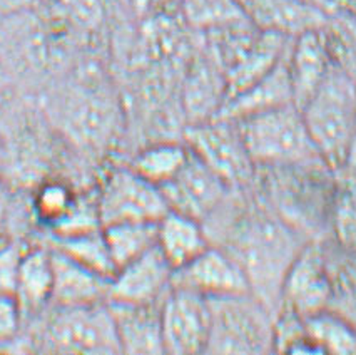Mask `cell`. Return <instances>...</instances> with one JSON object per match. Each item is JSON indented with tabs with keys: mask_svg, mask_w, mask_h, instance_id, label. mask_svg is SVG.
<instances>
[{
	"mask_svg": "<svg viewBox=\"0 0 356 355\" xmlns=\"http://www.w3.org/2000/svg\"><path fill=\"white\" fill-rule=\"evenodd\" d=\"M221 246L246 275L250 292L278 313L281 285L306 238L268 208H252L234 218Z\"/></svg>",
	"mask_w": 356,
	"mask_h": 355,
	"instance_id": "obj_1",
	"label": "cell"
},
{
	"mask_svg": "<svg viewBox=\"0 0 356 355\" xmlns=\"http://www.w3.org/2000/svg\"><path fill=\"white\" fill-rule=\"evenodd\" d=\"M300 111L323 163L333 173L348 166L356 156V82L333 65Z\"/></svg>",
	"mask_w": 356,
	"mask_h": 355,
	"instance_id": "obj_2",
	"label": "cell"
},
{
	"mask_svg": "<svg viewBox=\"0 0 356 355\" xmlns=\"http://www.w3.org/2000/svg\"><path fill=\"white\" fill-rule=\"evenodd\" d=\"M268 210L306 237L330 223L333 171L325 163L261 168Z\"/></svg>",
	"mask_w": 356,
	"mask_h": 355,
	"instance_id": "obj_3",
	"label": "cell"
},
{
	"mask_svg": "<svg viewBox=\"0 0 356 355\" xmlns=\"http://www.w3.org/2000/svg\"><path fill=\"white\" fill-rule=\"evenodd\" d=\"M248 155L256 168L323 163L301 111L286 104L238 119Z\"/></svg>",
	"mask_w": 356,
	"mask_h": 355,
	"instance_id": "obj_4",
	"label": "cell"
},
{
	"mask_svg": "<svg viewBox=\"0 0 356 355\" xmlns=\"http://www.w3.org/2000/svg\"><path fill=\"white\" fill-rule=\"evenodd\" d=\"M206 354L275 352V313L251 292L208 299Z\"/></svg>",
	"mask_w": 356,
	"mask_h": 355,
	"instance_id": "obj_5",
	"label": "cell"
},
{
	"mask_svg": "<svg viewBox=\"0 0 356 355\" xmlns=\"http://www.w3.org/2000/svg\"><path fill=\"white\" fill-rule=\"evenodd\" d=\"M186 139L189 151L216 171L231 188L251 181L256 166L248 155L236 119L216 116L209 121L196 123L188 129Z\"/></svg>",
	"mask_w": 356,
	"mask_h": 355,
	"instance_id": "obj_6",
	"label": "cell"
},
{
	"mask_svg": "<svg viewBox=\"0 0 356 355\" xmlns=\"http://www.w3.org/2000/svg\"><path fill=\"white\" fill-rule=\"evenodd\" d=\"M47 344L56 352L121 354L107 302L57 308L47 327Z\"/></svg>",
	"mask_w": 356,
	"mask_h": 355,
	"instance_id": "obj_7",
	"label": "cell"
},
{
	"mask_svg": "<svg viewBox=\"0 0 356 355\" xmlns=\"http://www.w3.org/2000/svg\"><path fill=\"white\" fill-rule=\"evenodd\" d=\"M96 200L102 226L119 221H159L169 212L161 188L132 168L109 173Z\"/></svg>",
	"mask_w": 356,
	"mask_h": 355,
	"instance_id": "obj_8",
	"label": "cell"
},
{
	"mask_svg": "<svg viewBox=\"0 0 356 355\" xmlns=\"http://www.w3.org/2000/svg\"><path fill=\"white\" fill-rule=\"evenodd\" d=\"M331 303L328 255L318 242L308 240L289 265L281 285L280 310L306 317L326 310Z\"/></svg>",
	"mask_w": 356,
	"mask_h": 355,
	"instance_id": "obj_9",
	"label": "cell"
},
{
	"mask_svg": "<svg viewBox=\"0 0 356 355\" xmlns=\"http://www.w3.org/2000/svg\"><path fill=\"white\" fill-rule=\"evenodd\" d=\"M161 332L164 354H206L209 337L208 299L171 287L161 302Z\"/></svg>",
	"mask_w": 356,
	"mask_h": 355,
	"instance_id": "obj_10",
	"label": "cell"
},
{
	"mask_svg": "<svg viewBox=\"0 0 356 355\" xmlns=\"http://www.w3.org/2000/svg\"><path fill=\"white\" fill-rule=\"evenodd\" d=\"M229 189V184L191 151L181 171L161 187L169 210L202 223L222 208Z\"/></svg>",
	"mask_w": 356,
	"mask_h": 355,
	"instance_id": "obj_11",
	"label": "cell"
},
{
	"mask_svg": "<svg viewBox=\"0 0 356 355\" xmlns=\"http://www.w3.org/2000/svg\"><path fill=\"white\" fill-rule=\"evenodd\" d=\"M171 287L184 288L204 299L250 292L246 275L238 262L225 248L214 245H209L191 262L174 270Z\"/></svg>",
	"mask_w": 356,
	"mask_h": 355,
	"instance_id": "obj_12",
	"label": "cell"
},
{
	"mask_svg": "<svg viewBox=\"0 0 356 355\" xmlns=\"http://www.w3.org/2000/svg\"><path fill=\"white\" fill-rule=\"evenodd\" d=\"M172 274V267L156 245L154 248L115 270L111 278L107 302L161 303L165 293L171 290Z\"/></svg>",
	"mask_w": 356,
	"mask_h": 355,
	"instance_id": "obj_13",
	"label": "cell"
},
{
	"mask_svg": "<svg viewBox=\"0 0 356 355\" xmlns=\"http://www.w3.org/2000/svg\"><path fill=\"white\" fill-rule=\"evenodd\" d=\"M238 3L244 17L259 31L275 32L289 39L321 29L330 12L305 0H238Z\"/></svg>",
	"mask_w": 356,
	"mask_h": 355,
	"instance_id": "obj_14",
	"label": "cell"
},
{
	"mask_svg": "<svg viewBox=\"0 0 356 355\" xmlns=\"http://www.w3.org/2000/svg\"><path fill=\"white\" fill-rule=\"evenodd\" d=\"M331 69L333 63L321 29H313L293 37L288 49V74L293 102L298 109H301L316 93Z\"/></svg>",
	"mask_w": 356,
	"mask_h": 355,
	"instance_id": "obj_15",
	"label": "cell"
},
{
	"mask_svg": "<svg viewBox=\"0 0 356 355\" xmlns=\"http://www.w3.org/2000/svg\"><path fill=\"white\" fill-rule=\"evenodd\" d=\"M52 251L54 290L52 302L57 308L87 307L109 300L111 278L89 270L57 250Z\"/></svg>",
	"mask_w": 356,
	"mask_h": 355,
	"instance_id": "obj_16",
	"label": "cell"
},
{
	"mask_svg": "<svg viewBox=\"0 0 356 355\" xmlns=\"http://www.w3.org/2000/svg\"><path fill=\"white\" fill-rule=\"evenodd\" d=\"M107 305L113 315L121 354H164L161 303L136 305L107 302Z\"/></svg>",
	"mask_w": 356,
	"mask_h": 355,
	"instance_id": "obj_17",
	"label": "cell"
},
{
	"mask_svg": "<svg viewBox=\"0 0 356 355\" xmlns=\"http://www.w3.org/2000/svg\"><path fill=\"white\" fill-rule=\"evenodd\" d=\"M289 42H291V39L286 36L261 31L251 47L225 71V102L251 88L254 82L263 79L266 74H270L284 57Z\"/></svg>",
	"mask_w": 356,
	"mask_h": 355,
	"instance_id": "obj_18",
	"label": "cell"
},
{
	"mask_svg": "<svg viewBox=\"0 0 356 355\" xmlns=\"http://www.w3.org/2000/svg\"><path fill=\"white\" fill-rule=\"evenodd\" d=\"M286 104H295L288 74V51L278 65L270 74H266L263 79L254 82L251 88L239 93L238 96L227 99L218 116L238 121V119L248 118V116L264 113V111Z\"/></svg>",
	"mask_w": 356,
	"mask_h": 355,
	"instance_id": "obj_19",
	"label": "cell"
},
{
	"mask_svg": "<svg viewBox=\"0 0 356 355\" xmlns=\"http://www.w3.org/2000/svg\"><path fill=\"white\" fill-rule=\"evenodd\" d=\"M211 245L204 223L169 210L157 221V248L172 270L184 267Z\"/></svg>",
	"mask_w": 356,
	"mask_h": 355,
	"instance_id": "obj_20",
	"label": "cell"
},
{
	"mask_svg": "<svg viewBox=\"0 0 356 355\" xmlns=\"http://www.w3.org/2000/svg\"><path fill=\"white\" fill-rule=\"evenodd\" d=\"M226 99L225 74L218 64L208 59L194 64L186 82V106L193 125L216 118Z\"/></svg>",
	"mask_w": 356,
	"mask_h": 355,
	"instance_id": "obj_21",
	"label": "cell"
},
{
	"mask_svg": "<svg viewBox=\"0 0 356 355\" xmlns=\"http://www.w3.org/2000/svg\"><path fill=\"white\" fill-rule=\"evenodd\" d=\"M52 251L45 248L24 250L15 288V297L24 310H39L45 303L52 302Z\"/></svg>",
	"mask_w": 356,
	"mask_h": 355,
	"instance_id": "obj_22",
	"label": "cell"
},
{
	"mask_svg": "<svg viewBox=\"0 0 356 355\" xmlns=\"http://www.w3.org/2000/svg\"><path fill=\"white\" fill-rule=\"evenodd\" d=\"M330 225L338 245L348 253H356V156L348 166L333 173Z\"/></svg>",
	"mask_w": 356,
	"mask_h": 355,
	"instance_id": "obj_23",
	"label": "cell"
},
{
	"mask_svg": "<svg viewBox=\"0 0 356 355\" xmlns=\"http://www.w3.org/2000/svg\"><path fill=\"white\" fill-rule=\"evenodd\" d=\"M102 231L115 270L157 245V221H119Z\"/></svg>",
	"mask_w": 356,
	"mask_h": 355,
	"instance_id": "obj_24",
	"label": "cell"
},
{
	"mask_svg": "<svg viewBox=\"0 0 356 355\" xmlns=\"http://www.w3.org/2000/svg\"><path fill=\"white\" fill-rule=\"evenodd\" d=\"M306 333L318 354H356V324L326 308L305 319Z\"/></svg>",
	"mask_w": 356,
	"mask_h": 355,
	"instance_id": "obj_25",
	"label": "cell"
},
{
	"mask_svg": "<svg viewBox=\"0 0 356 355\" xmlns=\"http://www.w3.org/2000/svg\"><path fill=\"white\" fill-rule=\"evenodd\" d=\"M54 250L107 278H113L115 274L102 228L54 237Z\"/></svg>",
	"mask_w": 356,
	"mask_h": 355,
	"instance_id": "obj_26",
	"label": "cell"
},
{
	"mask_svg": "<svg viewBox=\"0 0 356 355\" xmlns=\"http://www.w3.org/2000/svg\"><path fill=\"white\" fill-rule=\"evenodd\" d=\"M189 158V148L177 143H159L146 148L136 156L131 168L156 187L172 180Z\"/></svg>",
	"mask_w": 356,
	"mask_h": 355,
	"instance_id": "obj_27",
	"label": "cell"
},
{
	"mask_svg": "<svg viewBox=\"0 0 356 355\" xmlns=\"http://www.w3.org/2000/svg\"><path fill=\"white\" fill-rule=\"evenodd\" d=\"M328 45L331 63L356 82V17L338 9H330L321 27Z\"/></svg>",
	"mask_w": 356,
	"mask_h": 355,
	"instance_id": "obj_28",
	"label": "cell"
},
{
	"mask_svg": "<svg viewBox=\"0 0 356 355\" xmlns=\"http://www.w3.org/2000/svg\"><path fill=\"white\" fill-rule=\"evenodd\" d=\"M179 6L186 22L202 32L246 19L238 0H179Z\"/></svg>",
	"mask_w": 356,
	"mask_h": 355,
	"instance_id": "obj_29",
	"label": "cell"
},
{
	"mask_svg": "<svg viewBox=\"0 0 356 355\" xmlns=\"http://www.w3.org/2000/svg\"><path fill=\"white\" fill-rule=\"evenodd\" d=\"M330 262L331 274V310L341 313L348 320L356 322V267L350 263L333 265Z\"/></svg>",
	"mask_w": 356,
	"mask_h": 355,
	"instance_id": "obj_30",
	"label": "cell"
},
{
	"mask_svg": "<svg viewBox=\"0 0 356 355\" xmlns=\"http://www.w3.org/2000/svg\"><path fill=\"white\" fill-rule=\"evenodd\" d=\"M76 198L65 184L54 181L44 184L35 196V212L39 214V220L52 228L72 208Z\"/></svg>",
	"mask_w": 356,
	"mask_h": 355,
	"instance_id": "obj_31",
	"label": "cell"
},
{
	"mask_svg": "<svg viewBox=\"0 0 356 355\" xmlns=\"http://www.w3.org/2000/svg\"><path fill=\"white\" fill-rule=\"evenodd\" d=\"M22 305L14 293H0V344L10 342L19 333Z\"/></svg>",
	"mask_w": 356,
	"mask_h": 355,
	"instance_id": "obj_32",
	"label": "cell"
},
{
	"mask_svg": "<svg viewBox=\"0 0 356 355\" xmlns=\"http://www.w3.org/2000/svg\"><path fill=\"white\" fill-rule=\"evenodd\" d=\"M24 248L12 243H3L0 246V293H14L17 288L19 265Z\"/></svg>",
	"mask_w": 356,
	"mask_h": 355,
	"instance_id": "obj_33",
	"label": "cell"
},
{
	"mask_svg": "<svg viewBox=\"0 0 356 355\" xmlns=\"http://www.w3.org/2000/svg\"><path fill=\"white\" fill-rule=\"evenodd\" d=\"M35 0H0V15H9L31 7Z\"/></svg>",
	"mask_w": 356,
	"mask_h": 355,
	"instance_id": "obj_34",
	"label": "cell"
},
{
	"mask_svg": "<svg viewBox=\"0 0 356 355\" xmlns=\"http://www.w3.org/2000/svg\"><path fill=\"white\" fill-rule=\"evenodd\" d=\"M154 2L156 0H129L132 10H134V14L138 15V17H144V15L152 9Z\"/></svg>",
	"mask_w": 356,
	"mask_h": 355,
	"instance_id": "obj_35",
	"label": "cell"
},
{
	"mask_svg": "<svg viewBox=\"0 0 356 355\" xmlns=\"http://www.w3.org/2000/svg\"><path fill=\"white\" fill-rule=\"evenodd\" d=\"M331 9H338L351 14L356 17V0H333L331 2Z\"/></svg>",
	"mask_w": 356,
	"mask_h": 355,
	"instance_id": "obj_36",
	"label": "cell"
},
{
	"mask_svg": "<svg viewBox=\"0 0 356 355\" xmlns=\"http://www.w3.org/2000/svg\"><path fill=\"white\" fill-rule=\"evenodd\" d=\"M305 2H309L313 3V6H318V7H323V9H331V2L330 0H305Z\"/></svg>",
	"mask_w": 356,
	"mask_h": 355,
	"instance_id": "obj_37",
	"label": "cell"
},
{
	"mask_svg": "<svg viewBox=\"0 0 356 355\" xmlns=\"http://www.w3.org/2000/svg\"><path fill=\"white\" fill-rule=\"evenodd\" d=\"M3 243H6V240H2V238H0V246H2Z\"/></svg>",
	"mask_w": 356,
	"mask_h": 355,
	"instance_id": "obj_38",
	"label": "cell"
},
{
	"mask_svg": "<svg viewBox=\"0 0 356 355\" xmlns=\"http://www.w3.org/2000/svg\"><path fill=\"white\" fill-rule=\"evenodd\" d=\"M330 2H333V0H330Z\"/></svg>",
	"mask_w": 356,
	"mask_h": 355,
	"instance_id": "obj_39",
	"label": "cell"
}]
</instances>
